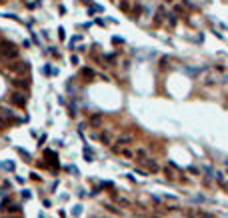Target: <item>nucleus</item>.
I'll return each instance as SVG.
<instances>
[{"label":"nucleus","mask_w":228,"mask_h":218,"mask_svg":"<svg viewBox=\"0 0 228 218\" xmlns=\"http://www.w3.org/2000/svg\"><path fill=\"white\" fill-rule=\"evenodd\" d=\"M164 2H174V0H164Z\"/></svg>","instance_id":"obj_21"},{"label":"nucleus","mask_w":228,"mask_h":218,"mask_svg":"<svg viewBox=\"0 0 228 218\" xmlns=\"http://www.w3.org/2000/svg\"><path fill=\"white\" fill-rule=\"evenodd\" d=\"M8 68H10L14 74H18V76H24V74H28V70H30V64H28L26 60H16V62L8 64Z\"/></svg>","instance_id":"obj_2"},{"label":"nucleus","mask_w":228,"mask_h":218,"mask_svg":"<svg viewBox=\"0 0 228 218\" xmlns=\"http://www.w3.org/2000/svg\"><path fill=\"white\" fill-rule=\"evenodd\" d=\"M216 84V78L214 76H206L204 78V86H214Z\"/></svg>","instance_id":"obj_9"},{"label":"nucleus","mask_w":228,"mask_h":218,"mask_svg":"<svg viewBox=\"0 0 228 218\" xmlns=\"http://www.w3.org/2000/svg\"><path fill=\"white\" fill-rule=\"evenodd\" d=\"M166 64H168V58H160V66H162V68H164V66H166Z\"/></svg>","instance_id":"obj_18"},{"label":"nucleus","mask_w":228,"mask_h":218,"mask_svg":"<svg viewBox=\"0 0 228 218\" xmlns=\"http://www.w3.org/2000/svg\"><path fill=\"white\" fill-rule=\"evenodd\" d=\"M0 2H4V0H0Z\"/></svg>","instance_id":"obj_24"},{"label":"nucleus","mask_w":228,"mask_h":218,"mask_svg":"<svg viewBox=\"0 0 228 218\" xmlns=\"http://www.w3.org/2000/svg\"><path fill=\"white\" fill-rule=\"evenodd\" d=\"M82 2H84V4H92V0H82Z\"/></svg>","instance_id":"obj_20"},{"label":"nucleus","mask_w":228,"mask_h":218,"mask_svg":"<svg viewBox=\"0 0 228 218\" xmlns=\"http://www.w3.org/2000/svg\"><path fill=\"white\" fill-rule=\"evenodd\" d=\"M96 12H102V8L100 6H92L90 10H88V14H96Z\"/></svg>","instance_id":"obj_14"},{"label":"nucleus","mask_w":228,"mask_h":218,"mask_svg":"<svg viewBox=\"0 0 228 218\" xmlns=\"http://www.w3.org/2000/svg\"><path fill=\"white\" fill-rule=\"evenodd\" d=\"M198 216L200 218H216L214 214H208V212H204V210H198Z\"/></svg>","instance_id":"obj_11"},{"label":"nucleus","mask_w":228,"mask_h":218,"mask_svg":"<svg viewBox=\"0 0 228 218\" xmlns=\"http://www.w3.org/2000/svg\"><path fill=\"white\" fill-rule=\"evenodd\" d=\"M128 142H132V136H130V134L118 136V140H116V144H120V146H122V144H128ZM120 146H118V148H120Z\"/></svg>","instance_id":"obj_7"},{"label":"nucleus","mask_w":228,"mask_h":218,"mask_svg":"<svg viewBox=\"0 0 228 218\" xmlns=\"http://www.w3.org/2000/svg\"><path fill=\"white\" fill-rule=\"evenodd\" d=\"M12 84H14L16 88H22V90H26V88L30 86V80H28V78H14V80H12Z\"/></svg>","instance_id":"obj_5"},{"label":"nucleus","mask_w":228,"mask_h":218,"mask_svg":"<svg viewBox=\"0 0 228 218\" xmlns=\"http://www.w3.org/2000/svg\"><path fill=\"white\" fill-rule=\"evenodd\" d=\"M164 174H166V176H168L170 180H174V172H172V170H168V168H164Z\"/></svg>","instance_id":"obj_15"},{"label":"nucleus","mask_w":228,"mask_h":218,"mask_svg":"<svg viewBox=\"0 0 228 218\" xmlns=\"http://www.w3.org/2000/svg\"><path fill=\"white\" fill-rule=\"evenodd\" d=\"M118 6H120V8H122V10H128V4H126V2H120V4H118Z\"/></svg>","instance_id":"obj_19"},{"label":"nucleus","mask_w":228,"mask_h":218,"mask_svg":"<svg viewBox=\"0 0 228 218\" xmlns=\"http://www.w3.org/2000/svg\"><path fill=\"white\" fill-rule=\"evenodd\" d=\"M10 100L16 104V106H26V102H28V96H26L24 92L16 90V92H12V94H10Z\"/></svg>","instance_id":"obj_3"},{"label":"nucleus","mask_w":228,"mask_h":218,"mask_svg":"<svg viewBox=\"0 0 228 218\" xmlns=\"http://www.w3.org/2000/svg\"><path fill=\"white\" fill-rule=\"evenodd\" d=\"M98 140H100L102 144H110V132H100V134H98Z\"/></svg>","instance_id":"obj_8"},{"label":"nucleus","mask_w":228,"mask_h":218,"mask_svg":"<svg viewBox=\"0 0 228 218\" xmlns=\"http://www.w3.org/2000/svg\"><path fill=\"white\" fill-rule=\"evenodd\" d=\"M6 218H14V216H6Z\"/></svg>","instance_id":"obj_23"},{"label":"nucleus","mask_w":228,"mask_h":218,"mask_svg":"<svg viewBox=\"0 0 228 218\" xmlns=\"http://www.w3.org/2000/svg\"><path fill=\"white\" fill-rule=\"evenodd\" d=\"M82 76H86V78H92V76H94V70H92V68H82Z\"/></svg>","instance_id":"obj_10"},{"label":"nucleus","mask_w":228,"mask_h":218,"mask_svg":"<svg viewBox=\"0 0 228 218\" xmlns=\"http://www.w3.org/2000/svg\"><path fill=\"white\" fill-rule=\"evenodd\" d=\"M118 204H122V206H130V202H128L126 198H118Z\"/></svg>","instance_id":"obj_16"},{"label":"nucleus","mask_w":228,"mask_h":218,"mask_svg":"<svg viewBox=\"0 0 228 218\" xmlns=\"http://www.w3.org/2000/svg\"><path fill=\"white\" fill-rule=\"evenodd\" d=\"M88 124H90V126H94V128H98L100 124H102V114H100V112L92 114L90 118H88Z\"/></svg>","instance_id":"obj_4"},{"label":"nucleus","mask_w":228,"mask_h":218,"mask_svg":"<svg viewBox=\"0 0 228 218\" xmlns=\"http://www.w3.org/2000/svg\"><path fill=\"white\" fill-rule=\"evenodd\" d=\"M108 210H110V212H114V214H122V210H120V208H116V206H110V204H108Z\"/></svg>","instance_id":"obj_13"},{"label":"nucleus","mask_w":228,"mask_h":218,"mask_svg":"<svg viewBox=\"0 0 228 218\" xmlns=\"http://www.w3.org/2000/svg\"><path fill=\"white\" fill-rule=\"evenodd\" d=\"M224 164H226V166H228V160H224Z\"/></svg>","instance_id":"obj_22"},{"label":"nucleus","mask_w":228,"mask_h":218,"mask_svg":"<svg viewBox=\"0 0 228 218\" xmlns=\"http://www.w3.org/2000/svg\"><path fill=\"white\" fill-rule=\"evenodd\" d=\"M142 162L146 164V168H148V170H152V172H158V170H160V166L156 164V160H152V158H144Z\"/></svg>","instance_id":"obj_6"},{"label":"nucleus","mask_w":228,"mask_h":218,"mask_svg":"<svg viewBox=\"0 0 228 218\" xmlns=\"http://www.w3.org/2000/svg\"><path fill=\"white\" fill-rule=\"evenodd\" d=\"M168 22H170V26H174V24H176V18H174V14H168Z\"/></svg>","instance_id":"obj_17"},{"label":"nucleus","mask_w":228,"mask_h":218,"mask_svg":"<svg viewBox=\"0 0 228 218\" xmlns=\"http://www.w3.org/2000/svg\"><path fill=\"white\" fill-rule=\"evenodd\" d=\"M4 210H8V212H20V204H12L10 208H4Z\"/></svg>","instance_id":"obj_12"},{"label":"nucleus","mask_w":228,"mask_h":218,"mask_svg":"<svg viewBox=\"0 0 228 218\" xmlns=\"http://www.w3.org/2000/svg\"><path fill=\"white\" fill-rule=\"evenodd\" d=\"M0 56L8 58V60L18 58V48H16V44H12L10 40H2V42H0Z\"/></svg>","instance_id":"obj_1"}]
</instances>
